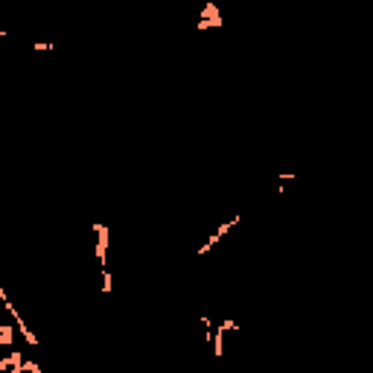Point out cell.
Returning a JSON list of instances; mask_svg holds the SVG:
<instances>
[{
  "label": "cell",
  "mask_w": 373,
  "mask_h": 373,
  "mask_svg": "<svg viewBox=\"0 0 373 373\" xmlns=\"http://www.w3.org/2000/svg\"><path fill=\"white\" fill-rule=\"evenodd\" d=\"M93 233H96V259H99V266H108V242H111V233L105 228L102 221H96L93 225Z\"/></svg>",
  "instance_id": "obj_1"
},
{
  "label": "cell",
  "mask_w": 373,
  "mask_h": 373,
  "mask_svg": "<svg viewBox=\"0 0 373 373\" xmlns=\"http://www.w3.org/2000/svg\"><path fill=\"white\" fill-rule=\"evenodd\" d=\"M3 309H6V312L12 315V321H15V329H18V332H21V335H23V341H26V344H29V347H38V335H35L32 329H29V326L23 324V318H21V312H18V309H15V306H12L9 301L3 303Z\"/></svg>",
  "instance_id": "obj_2"
},
{
  "label": "cell",
  "mask_w": 373,
  "mask_h": 373,
  "mask_svg": "<svg viewBox=\"0 0 373 373\" xmlns=\"http://www.w3.org/2000/svg\"><path fill=\"white\" fill-rule=\"evenodd\" d=\"M236 225H239V213H236L233 219H228V221H225V225H219V228H216V233H210V239H207V242H204V245H201V248H198V256H204V254H207L210 248H213V245L219 242V239H221V236H225V233H228V231H233Z\"/></svg>",
  "instance_id": "obj_3"
},
{
  "label": "cell",
  "mask_w": 373,
  "mask_h": 373,
  "mask_svg": "<svg viewBox=\"0 0 373 373\" xmlns=\"http://www.w3.org/2000/svg\"><path fill=\"white\" fill-rule=\"evenodd\" d=\"M201 18H204V21H210V29H219V26H225V21H221V15H219V6H216L213 0L201 6Z\"/></svg>",
  "instance_id": "obj_4"
},
{
  "label": "cell",
  "mask_w": 373,
  "mask_h": 373,
  "mask_svg": "<svg viewBox=\"0 0 373 373\" xmlns=\"http://www.w3.org/2000/svg\"><path fill=\"white\" fill-rule=\"evenodd\" d=\"M210 341H213V356H221V353H225V329H221V326H216Z\"/></svg>",
  "instance_id": "obj_5"
},
{
  "label": "cell",
  "mask_w": 373,
  "mask_h": 373,
  "mask_svg": "<svg viewBox=\"0 0 373 373\" xmlns=\"http://www.w3.org/2000/svg\"><path fill=\"white\" fill-rule=\"evenodd\" d=\"M99 280H102V291H105V294H108V291L114 289V277H111L108 266H102V277H99Z\"/></svg>",
  "instance_id": "obj_6"
},
{
  "label": "cell",
  "mask_w": 373,
  "mask_h": 373,
  "mask_svg": "<svg viewBox=\"0 0 373 373\" xmlns=\"http://www.w3.org/2000/svg\"><path fill=\"white\" fill-rule=\"evenodd\" d=\"M32 50L35 53H50V50H56V44H50V41H35Z\"/></svg>",
  "instance_id": "obj_7"
},
{
  "label": "cell",
  "mask_w": 373,
  "mask_h": 373,
  "mask_svg": "<svg viewBox=\"0 0 373 373\" xmlns=\"http://www.w3.org/2000/svg\"><path fill=\"white\" fill-rule=\"evenodd\" d=\"M221 329H225V332H236V329H239V326L233 324L231 318H225V321H221Z\"/></svg>",
  "instance_id": "obj_8"
},
{
  "label": "cell",
  "mask_w": 373,
  "mask_h": 373,
  "mask_svg": "<svg viewBox=\"0 0 373 373\" xmlns=\"http://www.w3.org/2000/svg\"><path fill=\"white\" fill-rule=\"evenodd\" d=\"M12 367V356H3V359H0V373H6Z\"/></svg>",
  "instance_id": "obj_9"
},
{
  "label": "cell",
  "mask_w": 373,
  "mask_h": 373,
  "mask_svg": "<svg viewBox=\"0 0 373 373\" xmlns=\"http://www.w3.org/2000/svg\"><path fill=\"white\" fill-rule=\"evenodd\" d=\"M0 38H6V29H0Z\"/></svg>",
  "instance_id": "obj_10"
}]
</instances>
